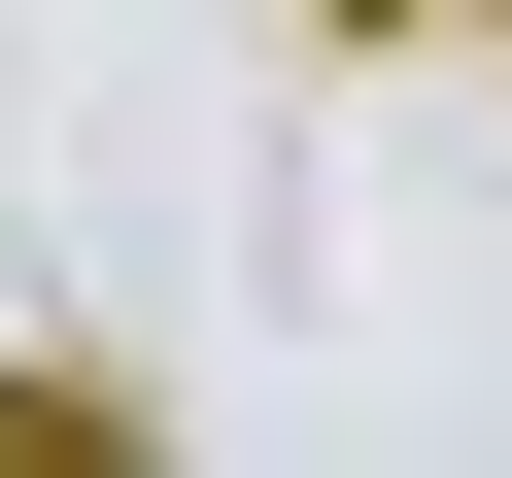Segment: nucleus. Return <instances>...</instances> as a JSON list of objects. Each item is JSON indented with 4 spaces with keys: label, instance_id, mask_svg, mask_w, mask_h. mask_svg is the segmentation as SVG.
I'll use <instances>...</instances> for the list:
<instances>
[]
</instances>
